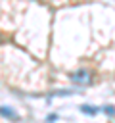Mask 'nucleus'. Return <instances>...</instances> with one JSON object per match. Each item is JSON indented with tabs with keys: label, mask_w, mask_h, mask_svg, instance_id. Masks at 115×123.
<instances>
[{
	"label": "nucleus",
	"mask_w": 115,
	"mask_h": 123,
	"mask_svg": "<svg viewBox=\"0 0 115 123\" xmlns=\"http://www.w3.org/2000/svg\"><path fill=\"white\" fill-rule=\"evenodd\" d=\"M71 81L80 83V85H88V83H90V73L84 71V69H79V71L71 73Z\"/></svg>",
	"instance_id": "f257e3e1"
},
{
	"label": "nucleus",
	"mask_w": 115,
	"mask_h": 123,
	"mask_svg": "<svg viewBox=\"0 0 115 123\" xmlns=\"http://www.w3.org/2000/svg\"><path fill=\"white\" fill-rule=\"evenodd\" d=\"M0 113H2L4 117H8V119H13V121L19 117V115H17V113H15L12 108H6V106H0Z\"/></svg>",
	"instance_id": "f03ea898"
},
{
	"label": "nucleus",
	"mask_w": 115,
	"mask_h": 123,
	"mask_svg": "<svg viewBox=\"0 0 115 123\" xmlns=\"http://www.w3.org/2000/svg\"><path fill=\"white\" fill-rule=\"evenodd\" d=\"M80 111L82 113H88V115H94V113H98V108H94V106H80Z\"/></svg>",
	"instance_id": "7ed1b4c3"
},
{
	"label": "nucleus",
	"mask_w": 115,
	"mask_h": 123,
	"mask_svg": "<svg viewBox=\"0 0 115 123\" xmlns=\"http://www.w3.org/2000/svg\"><path fill=\"white\" fill-rule=\"evenodd\" d=\"M104 111H105L107 115H115V108H113V106H105V108H104Z\"/></svg>",
	"instance_id": "20e7f679"
},
{
	"label": "nucleus",
	"mask_w": 115,
	"mask_h": 123,
	"mask_svg": "<svg viewBox=\"0 0 115 123\" xmlns=\"http://www.w3.org/2000/svg\"><path fill=\"white\" fill-rule=\"evenodd\" d=\"M56 119H58V115H48L46 117V121H56Z\"/></svg>",
	"instance_id": "39448f33"
}]
</instances>
